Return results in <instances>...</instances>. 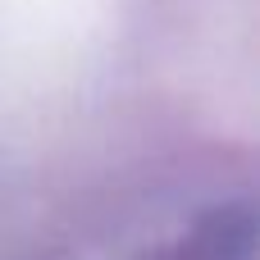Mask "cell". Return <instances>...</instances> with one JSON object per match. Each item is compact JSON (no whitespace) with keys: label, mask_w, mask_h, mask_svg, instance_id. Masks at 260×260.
I'll use <instances>...</instances> for the list:
<instances>
[{"label":"cell","mask_w":260,"mask_h":260,"mask_svg":"<svg viewBox=\"0 0 260 260\" xmlns=\"http://www.w3.org/2000/svg\"><path fill=\"white\" fill-rule=\"evenodd\" d=\"M256 256V215L247 201L206 210L183 238L142 260H251Z\"/></svg>","instance_id":"1"}]
</instances>
